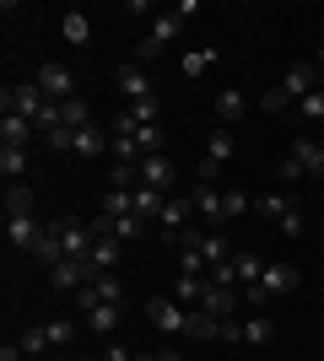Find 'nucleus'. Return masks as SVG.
Returning <instances> with one entry per match:
<instances>
[{
	"label": "nucleus",
	"mask_w": 324,
	"mask_h": 361,
	"mask_svg": "<svg viewBox=\"0 0 324 361\" xmlns=\"http://www.w3.org/2000/svg\"><path fill=\"white\" fill-rule=\"evenodd\" d=\"M184 16H195V0H184V6H173V11H157L152 16V27H146V38H140V49H136V60L146 65V60H157L162 49L173 44V32L184 27Z\"/></svg>",
	"instance_id": "nucleus-1"
},
{
	"label": "nucleus",
	"mask_w": 324,
	"mask_h": 361,
	"mask_svg": "<svg viewBox=\"0 0 324 361\" xmlns=\"http://www.w3.org/2000/svg\"><path fill=\"white\" fill-rule=\"evenodd\" d=\"M297 286H303L297 264H265L260 286H248V291H244V302H248V307H265L270 297H287V291H297Z\"/></svg>",
	"instance_id": "nucleus-2"
},
{
	"label": "nucleus",
	"mask_w": 324,
	"mask_h": 361,
	"mask_svg": "<svg viewBox=\"0 0 324 361\" xmlns=\"http://www.w3.org/2000/svg\"><path fill=\"white\" fill-rule=\"evenodd\" d=\"M49 226L60 232V243H65V259H87V254H92V243H97L92 221H76V216H54Z\"/></svg>",
	"instance_id": "nucleus-3"
},
{
	"label": "nucleus",
	"mask_w": 324,
	"mask_h": 361,
	"mask_svg": "<svg viewBox=\"0 0 324 361\" xmlns=\"http://www.w3.org/2000/svg\"><path fill=\"white\" fill-rule=\"evenodd\" d=\"M222 340H227V345H270V340H276V324H270V318H227V324H222Z\"/></svg>",
	"instance_id": "nucleus-4"
},
{
	"label": "nucleus",
	"mask_w": 324,
	"mask_h": 361,
	"mask_svg": "<svg viewBox=\"0 0 324 361\" xmlns=\"http://www.w3.org/2000/svg\"><path fill=\"white\" fill-rule=\"evenodd\" d=\"M189 216H195V200H189V195H168V205H162V216H157V232L179 248L184 232H189Z\"/></svg>",
	"instance_id": "nucleus-5"
},
{
	"label": "nucleus",
	"mask_w": 324,
	"mask_h": 361,
	"mask_svg": "<svg viewBox=\"0 0 324 361\" xmlns=\"http://www.w3.org/2000/svg\"><path fill=\"white\" fill-rule=\"evenodd\" d=\"M32 81L44 87V97H49V103H71V97H76V75L65 71L60 60H44V65H38V75H32Z\"/></svg>",
	"instance_id": "nucleus-6"
},
{
	"label": "nucleus",
	"mask_w": 324,
	"mask_h": 361,
	"mask_svg": "<svg viewBox=\"0 0 324 361\" xmlns=\"http://www.w3.org/2000/svg\"><path fill=\"white\" fill-rule=\"evenodd\" d=\"M0 103L11 108V114H22V119H38V114L49 108V97H44V87H38V81H16V87L0 92Z\"/></svg>",
	"instance_id": "nucleus-7"
},
{
	"label": "nucleus",
	"mask_w": 324,
	"mask_h": 361,
	"mask_svg": "<svg viewBox=\"0 0 324 361\" xmlns=\"http://www.w3.org/2000/svg\"><path fill=\"white\" fill-rule=\"evenodd\" d=\"M146 318H152L162 334H184L189 329V307H184V302H173V297H152V302H146Z\"/></svg>",
	"instance_id": "nucleus-8"
},
{
	"label": "nucleus",
	"mask_w": 324,
	"mask_h": 361,
	"mask_svg": "<svg viewBox=\"0 0 324 361\" xmlns=\"http://www.w3.org/2000/svg\"><path fill=\"white\" fill-rule=\"evenodd\" d=\"M313 87H324V71L313 60H297L292 71L281 75V92H287V97H292V103H303V97H308Z\"/></svg>",
	"instance_id": "nucleus-9"
},
{
	"label": "nucleus",
	"mask_w": 324,
	"mask_h": 361,
	"mask_svg": "<svg viewBox=\"0 0 324 361\" xmlns=\"http://www.w3.org/2000/svg\"><path fill=\"white\" fill-rule=\"evenodd\" d=\"M140 183H146V189H162V195H168L173 183H179V167L168 162V151H152V157H140Z\"/></svg>",
	"instance_id": "nucleus-10"
},
{
	"label": "nucleus",
	"mask_w": 324,
	"mask_h": 361,
	"mask_svg": "<svg viewBox=\"0 0 324 361\" xmlns=\"http://www.w3.org/2000/svg\"><path fill=\"white\" fill-rule=\"evenodd\" d=\"M287 157H292L308 178H324V140H313V135H297V140H287Z\"/></svg>",
	"instance_id": "nucleus-11"
},
{
	"label": "nucleus",
	"mask_w": 324,
	"mask_h": 361,
	"mask_svg": "<svg viewBox=\"0 0 324 361\" xmlns=\"http://www.w3.org/2000/svg\"><path fill=\"white\" fill-rule=\"evenodd\" d=\"M114 87H119L130 103H146V97H157V92H152V75H146V65H119V71H114Z\"/></svg>",
	"instance_id": "nucleus-12"
},
{
	"label": "nucleus",
	"mask_w": 324,
	"mask_h": 361,
	"mask_svg": "<svg viewBox=\"0 0 324 361\" xmlns=\"http://www.w3.org/2000/svg\"><path fill=\"white\" fill-rule=\"evenodd\" d=\"M87 281H92V264H87V259H60V264L49 270V286L54 291H81Z\"/></svg>",
	"instance_id": "nucleus-13"
},
{
	"label": "nucleus",
	"mask_w": 324,
	"mask_h": 361,
	"mask_svg": "<svg viewBox=\"0 0 324 361\" xmlns=\"http://www.w3.org/2000/svg\"><path fill=\"white\" fill-rule=\"evenodd\" d=\"M195 216L205 221V232H222L227 226V211H222V189H195Z\"/></svg>",
	"instance_id": "nucleus-14"
},
{
	"label": "nucleus",
	"mask_w": 324,
	"mask_h": 361,
	"mask_svg": "<svg viewBox=\"0 0 324 361\" xmlns=\"http://www.w3.org/2000/svg\"><path fill=\"white\" fill-rule=\"evenodd\" d=\"M44 238V226H38V216H6V243L11 248H22V254H32V243Z\"/></svg>",
	"instance_id": "nucleus-15"
},
{
	"label": "nucleus",
	"mask_w": 324,
	"mask_h": 361,
	"mask_svg": "<svg viewBox=\"0 0 324 361\" xmlns=\"http://www.w3.org/2000/svg\"><path fill=\"white\" fill-rule=\"evenodd\" d=\"M260 275H265V259H260V254H248V248H238V254H232V286H238V291L260 286Z\"/></svg>",
	"instance_id": "nucleus-16"
},
{
	"label": "nucleus",
	"mask_w": 324,
	"mask_h": 361,
	"mask_svg": "<svg viewBox=\"0 0 324 361\" xmlns=\"http://www.w3.org/2000/svg\"><path fill=\"white\" fill-rule=\"evenodd\" d=\"M32 135H38V124H32V119H22V114H11V108L0 114V146H28Z\"/></svg>",
	"instance_id": "nucleus-17"
},
{
	"label": "nucleus",
	"mask_w": 324,
	"mask_h": 361,
	"mask_svg": "<svg viewBox=\"0 0 324 361\" xmlns=\"http://www.w3.org/2000/svg\"><path fill=\"white\" fill-rule=\"evenodd\" d=\"M60 38L71 49H87V44H92V16H87V11H65L60 16Z\"/></svg>",
	"instance_id": "nucleus-18"
},
{
	"label": "nucleus",
	"mask_w": 324,
	"mask_h": 361,
	"mask_svg": "<svg viewBox=\"0 0 324 361\" xmlns=\"http://www.w3.org/2000/svg\"><path fill=\"white\" fill-rule=\"evenodd\" d=\"M244 114H248V97H244L238 87H222V92H216V119H222V130H227V124H238Z\"/></svg>",
	"instance_id": "nucleus-19"
},
{
	"label": "nucleus",
	"mask_w": 324,
	"mask_h": 361,
	"mask_svg": "<svg viewBox=\"0 0 324 361\" xmlns=\"http://www.w3.org/2000/svg\"><path fill=\"white\" fill-rule=\"evenodd\" d=\"M292 205H297V195H281V189H265V195H254V216H265V221H281Z\"/></svg>",
	"instance_id": "nucleus-20"
},
{
	"label": "nucleus",
	"mask_w": 324,
	"mask_h": 361,
	"mask_svg": "<svg viewBox=\"0 0 324 361\" xmlns=\"http://www.w3.org/2000/svg\"><path fill=\"white\" fill-rule=\"evenodd\" d=\"M119 248H124L119 238H97V243H92V254H87L92 275H108V270H114V264H119Z\"/></svg>",
	"instance_id": "nucleus-21"
},
{
	"label": "nucleus",
	"mask_w": 324,
	"mask_h": 361,
	"mask_svg": "<svg viewBox=\"0 0 324 361\" xmlns=\"http://www.w3.org/2000/svg\"><path fill=\"white\" fill-rule=\"evenodd\" d=\"M32 259H38L44 270H54V264L65 259V243H60V232H54V226H44V238L32 243Z\"/></svg>",
	"instance_id": "nucleus-22"
},
{
	"label": "nucleus",
	"mask_w": 324,
	"mask_h": 361,
	"mask_svg": "<svg viewBox=\"0 0 324 361\" xmlns=\"http://www.w3.org/2000/svg\"><path fill=\"white\" fill-rule=\"evenodd\" d=\"M184 340H222V318H211L205 307H189V329Z\"/></svg>",
	"instance_id": "nucleus-23"
},
{
	"label": "nucleus",
	"mask_w": 324,
	"mask_h": 361,
	"mask_svg": "<svg viewBox=\"0 0 324 361\" xmlns=\"http://www.w3.org/2000/svg\"><path fill=\"white\" fill-rule=\"evenodd\" d=\"M119 318H124V307H114V302H97V307L81 318V324H87L92 334H114V329H119Z\"/></svg>",
	"instance_id": "nucleus-24"
},
{
	"label": "nucleus",
	"mask_w": 324,
	"mask_h": 361,
	"mask_svg": "<svg viewBox=\"0 0 324 361\" xmlns=\"http://www.w3.org/2000/svg\"><path fill=\"white\" fill-rule=\"evenodd\" d=\"M16 345L28 350V361H44L49 350H54V345H49V329H44V324H28V329H22V340H16Z\"/></svg>",
	"instance_id": "nucleus-25"
},
{
	"label": "nucleus",
	"mask_w": 324,
	"mask_h": 361,
	"mask_svg": "<svg viewBox=\"0 0 324 361\" xmlns=\"http://www.w3.org/2000/svg\"><path fill=\"white\" fill-rule=\"evenodd\" d=\"M44 329H49V345H54V350H71V345H76V334H81V324H76V318H49Z\"/></svg>",
	"instance_id": "nucleus-26"
},
{
	"label": "nucleus",
	"mask_w": 324,
	"mask_h": 361,
	"mask_svg": "<svg viewBox=\"0 0 324 361\" xmlns=\"http://www.w3.org/2000/svg\"><path fill=\"white\" fill-rule=\"evenodd\" d=\"M0 173H6V183H22V173H28V146H0Z\"/></svg>",
	"instance_id": "nucleus-27"
},
{
	"label": "nucleus",
	"mask_w": 324,
	"mask_h": 361,
	"mask_svg": "<svg viewBox=\"0 0 324 361\" xmlns=\"http://www.w3.org/2000/svg\"><path fill=\"white\" fill-rule=\"evenodd\" d=\"M162 205H168V195H162V189H146V183L136 189V216H140V221H157V216H162Z\"/></svg>",
	"instance_id": "nucleus-28"
},
{
	"label": "nucleus",
	"mask_w": 324,
	"mask_h": 361,
	"mask_svg": "<svg viewBox=\"0 0 324 361\" xmlns=\"http://www.w3.org/2000/svg\"><path fill=\"white\" fill-rule=\"evenodd\" d=\"M76 157H87V162L108 157V135H97L92 124H87V130H76Z\"/></svg>",
	"instance_id": "nucleus-29"
},
{
	"label": "nucleus",
	"mask_w": 324,
	"mask_h": 361,
	"mask_svg": "<svg viewBox=\"0 0 324 361\" xmlns=\"http://www.w3.org/2000/svg\"><path fill=\"white\" fill-rule=\"evenodd\" d=\"M205 297V275H179V286H173V302H184V307H200Z\"/></svg>",
	"instance_id": "nucleus-30"
},
{
	"label": "nucleus",
	"mask_w": 324,
	"mask_h": 361,
	"mask_svg": "<svg viewBox=\"0 0 324 361\" xmlns=\"http://www.w3.org/2000/svg\"><path fill=\"white\" fill-rule=\"evenodd\" d=\"M108 189H140V162H108Z\"/></svg>",
	"instance_id": "nucleus-31"
},
{
	"label": "nucleus",
	"mask_w": 324,
	"mask_h": 361,
	"mask_svg": "<svg viewBox=\"0 0 324 361\" xmlns=\"http://www.w3.org/2000/svg\"><path fill=\"white\" fill-rule=\"evenodd\" d=\"M97 216H136V189H108Z\"/></svg>",
	"instance_id": "nucleus-32"
},
{
	"label": "nucleus",
	"mask_w": 324,
	"mask_h": 361,
	"mask_svg": "<svg viewBox=\"0 0 324 361\" xmlns=\"http://www.w3.org/2000/svg\"><path fill=\"white\" fill-rule=\"evenodd\" d=\"M130 140H136V146L146 151V157H152V151H162V146H168V130H162V124H136V135H130Z\"/></svg>",
	"instance_id": "nucleus-33"
},
{
	"label": "nucleus",
	"mask_w": 324,
	"mask_h": 361,
	"mask_svg": "<svg viewBox=\"0 0 324 361\" xmlns=\"http://www.w3.org/2000/svg\"><path fill=\"white\" fill-rule=\"evenodd\" d=\"M60 124L65 130H87V124H92V108L81 103V97H71V103H60Z\"/></svg>",
	"instance_id": "nucleus-34"
},
{
	"label": "nucleus",
	"mask_w": 324,
	"mask_h": 361,
	"mask_svg": "<svg viewBox=\"0 0 324 361\" xmlns=\"http://www.w3.org/2000/svg\"><path fill=\"white\" fill-rule=\"evenodd\" d=\"M6 216H32V189L28 183H6Z\"/></svg>",
	"instance_id": "nucleus-35"
},
{
	"label": "nucleus",
	"mask_w": 324,
	"mask_h": 361,
	"mask_svg": "<svg viewBox=\"0 0 324 361\" xmlns=\"http://www.w3.org/2000/svg\"><path fill=\"white\" fill-rule=\"evenodd\" d=\"M222 211H227V221H238V216L254 211V195H244V189H222Z\"/></svg>",
	"instance_id": "nucleus-36"
},
{
	"label": "nucleus",
	"mask_w": 324,
	"mask_h": 361,
	"mask_svg": "<svg viewBox=\"0 0 324 361\" xmlns=\"http://www.w3.org/2000/svg\"><path fill=\"white\" fill-rule=\"evenodd\" d=\"M211 264H205V254L195 248V243H179V275H205Z\"/></svg>",
	"instance_id": "nucleus-37"
},
{
	"label": "nucleus",
	"mask_w": 324,
	"mask_h": 361,
	"mask_svg": "<svg viewBox=\"0 0 324 361\" xmlns=\"http://www.w3.org/2000/svg\"><path fill=\"white\" fill-rule=\"evenodd\" d=\"M232 151L238 146H232L227 130H211V135H205V157H211V162H232Z\"/></svg>",
	"instance_id": "nucleus-38"
},
{
	"label": "nucleus",
	"mask_w": 324,
	"mask_h": 361,
	"mask_svg": "<svg viewBox=\"0 0 324 361\" xmlns=\"http://www.w3.org/2000/svg\"><path fill=\"white\" fill-rule=\"evenodd\" d=\"M108 157H114V162H140L146 151H140L130 135H108Z\"/></svg>",
	"instance_id": "nucleus-39"
},
{
	"label": "nucleus",
	"mask_w": 324,
	"mask_h": 361,
	"mask_svg": "<svg viewBox=\"0 0 324 361\" xmlns=\"http://www.w3.org/2000/svg\"><path fill=\"white\" fill-rule=\"evenodd\" d=\"M92 286H97V302H114V307H124V286H119V275H92Z\"/></svg>",
	"instance_id": "nucleus-40"
},
{
	"label": "nucleus",
	"mask_w": 324,
	"mask_h": 361,
	"mask_svg": "<svg viewBox=\"0 0 324 361\" xmlns=\"http://www.w3.org/2000/svg\"><path fill=\"white\" fill-rule=\"evenodd\" d=\"M211 65H216V49H211V44H205V49H189V54H184V75H205Z\"/></svg>",
	"instance_id": "nucleus-41"
},
{
	"label": "nucleus",
	"mask_w": 324,
	"mask_h": 361,
	"mask_svg": "<svg viewBox=\"0 0 324 361\" xmlns=\"http://www.w3.org/2000/svg\"><path fill=\"white\" fill-rule=\"evenodd\" d=\"M260 108H265V114H270V119H276V114H287V108H297V103H292V97H287V92H281V81H276V87H265Z\"/></svg>",
	"instance_id": "nucleus-42"
},
{
	"label": "nucleus",
	"mask_w": 324,
	"mask_h": 361,
	"mask_svg": "<svg viewBox=\"0 0 324 361\" xmlns=\"http://www.w3.org/2000/svg\"><path fill=\"white\" fill-rule=\"evenodd\" d=\"M297 114H303V119H308V124H324V87H313L308 97L297 103Z\"/></svg>",
	"instance_id": "nucleus-43"
},
{
	"label": "nucleus",
	"mask_w": 324,
	"mask_h": 361,
	"mask_svg": "<svg viewBox=\"0 0 324 361\" xmlns=\"http://www.w3.org/2000/svg\"><path fill=\"white\" fill-rule=\"evenodd\" d=\"M276 232H281V238H303V205H292V211L281 216V221H276Z\"/></svg>",
	"instance_id": "nucleus-44"
},
{
	"label": "nucleus",
	"mask_w": 324,
	"mask_h": 361,
	"mask_svg": "<svg viewBox=\"0 0 324 361\" xmlns=\"http://www.w3.org/2000/svg\"><path fill=\"white\" fill-rule=\"evenodd\" d=\"M276 178L287 183V189H292V183H303V178H308V173H303V167H297L292 157H281V167H276Z\"/></svg>",
	"instance_id": "nucleus-45"
},
{
	"label": "nucleus",
	"mask_w": 324,
	"mask_h": 361,
	"mask_svg": "<svg viewBox=\"0 0 324 361\" xmlns=\"http://www.w3.org/2000/svg\"><path fill=\"white\" fill-rule=\"evenodd\" d=\"M92 307H97V286H92V281H87V286L76 291V313L87 318V313H92Z\"/></svg>",
	"instance_id": "nucleus-46"
},
{
	"label": "nucleus",
	"mask_w": 324,
	"mask_h": 361,
	"mask_svg": "<svg viewBox=\"0 0 324 361\" xmlns=\"http://www.w3.org/2000/svg\"><path fill=\"white\" fill-rule=\"evenodd\" d=\"M130 114H136V124H157V97H146V103H130Z\"/></svg>",
	"instance_id": "nucleus-47"
},
{
	"label": "nucleus",
	"mask_w": 324,
	"mask_h": 361,
	"mask_svg": "<svg viewBox=\"0 0 324 361\" xmlns=\"http://www.w3.org/2000/svg\"><path fill=\"white\" fill-rule=\"evenodd\" d=\"M136 361H184V356H179L173 345H162V350H152V356H136Z\"/></svg>",
	"instance_id": "nucleus-48"
},
{
	"label": "nucleus",
	"mask_w": 324,
	"mask_h": 361,
	"mask_svg": "<svg viewBox=\"0 0 324 361\" xmlns=\"http://www.w3.org/2000/svg\"><path fill=\"white\" fill-rule=\"evenodd\" d=\"M0 361H28V350H22V345H11V340H6V345H0Z\"/></svg>",
	"instance_id": "nucleus-49"
},
{
	"label": "nucleus",
	"mask_w": 324,
	"mask_h": 361,
	"mask_svg": "<svg viewBox=\"0 0 324 361\" xmlns=\"http://www.w3.org/2000/svg\"><path fill=\"white\" fill-rule=\"evenodd\" d=\"M103 361H136V356H130L124 345H108V350H103Z\"/></svg>",
	"instance_id": "nucleus-50"
},
{
	"label": "nucleus",
	"mask_w": 324,
	"mask_h": 361,
	"mask_svg": "<svg viewBox=\"0 0 324 361\" xmlns=\"http://www.w3.org/2000/svg\"><path fill=\"white\" fill-rule=\"evenodd\" d=\"M71 361H103V356H71Z\"/></svg>",
	"instance_id": "nucleus-51"
},
{
	"label": "nucleus",
	"mask_w": 324,
	"mask_h": 361,
	"mask_svg": "<svg viewBox=\"0 0 324 361\" xmlns=\"http://www.w3.org/2000/svg\"><path fill=\"white\" fill-rule=\"evenodd\" d=\"M319 238H324V226H319Z\"/></svg>",
	"instance_id": "nucleus-52"
}]
</instances>
